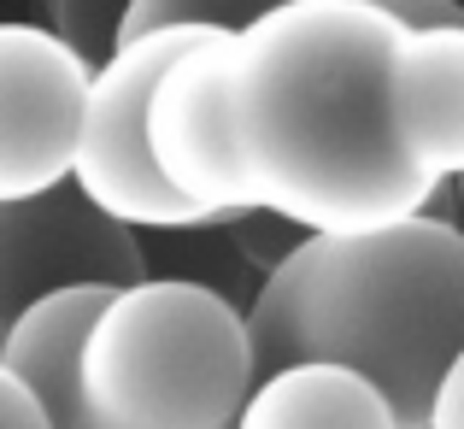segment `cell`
<instances>
[{"label":"cell","mask_w":464,"mask_h":429,"mask_svg":"<svg viewBox=\"0 0 464 429\" xmlns=\"http://www.w3.org/2000/svg\"><path fill=\"white\" fill-rule=\"evenodd\" d=\"M400 24L382 0H283L224 47V147L247 212L359 236L430 212L435 189L388 118Z\"/></svg>","instance_id":"cell-1"},{"label":"cell","mask_w":464,"mask_h":429,"mask_svg":"<svg viewBox=\"0 0 464 429\" xmlns=\"http://www.w3.org/2000/svg\"><path fill=\"white\" fill-rule=\"evenodd\" d=\"M253 376L335 365L382 395L394 429H423L435 388L464 365V236L418 212L359 236H300L241 312Z\"/></svg>","instance_id":"cell-2"},{"label":"cell","mask_w":464,"mask_h":429,"mask_svg":"<svg viewBox=\"0 0 464 429\" xmlns=\"http://www.w3.org/2000/svg\"><path fill=\"white\" fill-rule=\"evenodd\" d=\"M224 18H200V24H177V30L141 35L124 42L89 71L82 89V118H77V147H71V189L82 206H94L101 218H112L118 229H224L218 218L182 206L177 194L159 182L148 141H141V112L159 83V71Z\"/></svg>","instance_id":"cell-3"},{"label":"cell","mask_w":464,"mask_h":429,"mask_svg":"<svg viewBox=\"0 0 464 429\" xmlns=\"http://www.w3.org/2000/svg\"><path fill=\"white\" fill-rule=\"evenodd\" d=\"M148 277V253L130 229L77 200L71 182L35 200L0 206V336L35 300L65 288H130Z\"/></svg>","instance_id":"cell-4"},{"label":"cell","mask_w":464,"mask_h":429,"mask_svg":"<svg viewBox=\"0 0 464 429\" xmlns=\"http://www.w3.org/2000/svg\"><path fill=\"white\" fill-rule=\"evenodd\" d=\"M236 24H212L194 35L165 71H159L148 112H141V141L170 194L194 212L218 218V224H241L253 218L241 206V189L229 177V147H224V47Z\"/></svg>","instance_id":"cell-5"},{"label":"cell","mask_w":464,"mask_h":429,"mask_svg":"<svg viewBox=\"0 0 464 429\" xmlns=\"http://www.w3.org/2000/svg\"><path fill=\"white\" fill-rule=\"evenodd\" d=\"M89 65L42 24H0V206L71 177Z\"/></svg>","instance_id":"cell-6"},{"label":"cell","mask_w":464,"mask_h":429,"mask_svg":"<svg viewBox=\"0 0 464 429\" xmlns=\"http://www.w3.org/2000/svg\"><path fill=\"white\" fill-rule=\"evenodd\" d=\"M388 118L406 159L447 189L464 171V30H400Z\"/></svg>","instance_id":"cell-7"},{"label":"cell","mask_w":464,"mask_h":429,"mask_svg":"<svg viewBox=\"0 0 464 429\" xmlns=\"http://www.w3.org/2000/svg\"><path fill=\"white\" fill-rule=\"evenodd\" d=\"M229 429H394V412L353 371L283 365L271 376H253Z\"/></svg>","instance_id":"cell-8"},{"label":"cell","mask_w":464,"mask_h":429,"mask_svg":"<svg viewBox=\"0 0 464 429\" xmlns=\"http://www.w3.org/2000/svg\"><path fill=\"white\" fill-rule=\"evenodd\" d=\"M112 24H118V6H101V0H59V6L42 18V30L59 35V42L94 71L106 54H112Z\"/></svg>","instance_id":"cell-9"},{"label":"cell","mask_w":464,"mask_h":429,"mask_svg":"<svg viewBox=\"0 0 464 429\" xmlns=\"http://www.w3.org/2000/svg\"><path fill=\"white\" fill-rule=\"evenodd\" d=\"M200 18H218V12L194 6V0H124V6H118V24H112V47L159 35V30H177V24H200Z\"/></svg>","instance_id":"cell-10"},{"label":"cell","mask_w":464,"mask_h":429,"mask_svg":"<svg viewBox=\"0 0 464 429\" xmlns=\"http://www.w3.org/2000/svg\"><path fill=\"white\" fill-rule=\"evenodd\" d=\"M0 429H42V418H35L30 395H24L18 383H12L6 371H0Z\"/></svg>","instance_id":"cell-11"},{"label":"cell","mask_w":464,"mask_h":429,"mask_svg":"<svg viewBox=\"0 0 464 429\" xmlns=\"http://www.w3.org/2000/svg\"><path fill=\"white\" fill-rule=\"evenodd\" d=\"M459 376H464V365H459L453 376H447L441 388H435L430 412H423V429H459Z\"/></svg>","instance_id":"cell-12"}]
</instances>
